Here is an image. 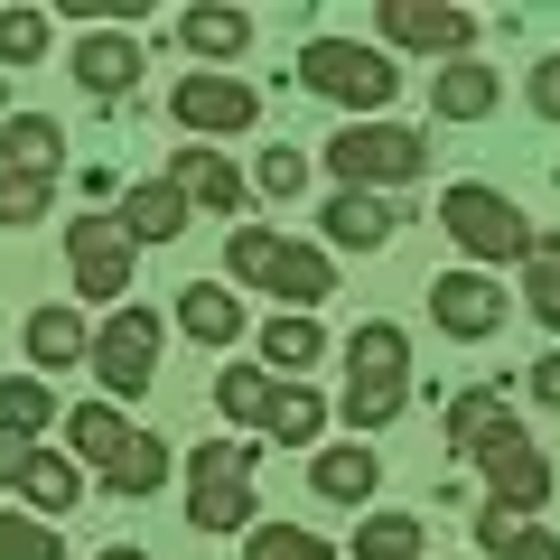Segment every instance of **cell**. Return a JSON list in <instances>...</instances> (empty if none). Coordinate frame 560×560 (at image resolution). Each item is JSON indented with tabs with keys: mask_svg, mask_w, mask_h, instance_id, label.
<instances>
[{
	"mask_svg": "<svg viewBox=\"0 0 560 560\" xmlns=\"http://www.w3.org/2000/svg\"><path fill=\"white\" fill-rule=\"evenodd\" d=\"M253 187H261V197H271V206H290V197H300V187H308V160H300V150H261Z\"/></svg>",
	"mask_w": 560,
	"mask_h": 560,
	"instance_id": "cell-38",
	"label": "cell"
},
{
	"mask_svg": "<svg viewBox=\"0 0 560 560\" xmlns=\"http://www.w3.org/2000/svg\"><path fill=\"white\" fill-rule=\"evenodd\" d=\"M477 477H486V504H504V514H541L551 504V458L533 448V430H523L514 411L495 420V430H477Z\"/></svg>",
	"mask_w": 560,
	"mask_h": 560,
	"instance_id": "cell-6",
	"label": "cell"
},
{
	"mask_svg": "<svg viewBox=\"0 0 560 560\" xmlns=\"http://www.w3.org/2000/svg\"><path fill=\"white\" fill-rule=\"evenodd\" d=\"M178 38H187V57H197V66H234L243 47H253V20H243V10H187Z\"/></svg>",
	"mask_w": 560,
	"mask_h": 560,
	"instance_id": "cell-23",
	"label": "cell"
},
{
	"mask_svg": "<svg viewBox=\"0 0 560 560\" xmlns=\"http://www.w3.org/2000/svg\"><path fill=\"white\" fill-rule=\"evenodd\" d=\"M160 346H168L160 308H140V300H121L113 318L94 327V355H84V374H94L103 393H150V383H160Z\"/></svg>",
	"mask_w": 560,
	"mask_h": 560,
	"instance_id": "cell-7",
	"label": "cell"
},
{
	"mask_svg": "<svg viewBox=\"0 0 560 560\" xmlns=\"http://www.w3.org/2000/svg\"><path fill=\"white\" fill-rule=\"evenodd\" d=\"M308 486H318L327 504H374V486H383V458L374 448H318V458H308Z\"/></svg>",
	"mask_w": 560,
	"mask_h": 560,
	"instance_id": "cell-20",
	"label": "cell"
},
{
	"mask_svg": "<svg viewBox=\"0 0 560 560\" xmlns=\"http://www.w3.org/2000/svg\"><path fill=\"white\" fill-rule=\"evenodd\" d=\"M327 168H337V187L393 197V187L430 178V140H420V131H401V121H346V131L327 140Z\"/></svg>",
	"mask_w": 560,
	"mask_h": 560,
	"instance_id": "cell-4",
	"label": "cell"
},
{
	"mask_svg": "<svg viewBox=\"0 0 560 560\" xmlns=\"http://www.w3.org/2000/svg\"><path fill=\"white\" fill-rule=\"evenodd\" d=\"M300 84L327 94L346 121H374L383 103L401 94V66L383 57V47H364V38H308L300 47Z\"/></svg>",
	"mask_w": 560,
	"mask_h": 560,
	"instance_id": "cell-3",
	"label": "cell"
},
{
	"mask_svg": "<svg viewBox=\"0 0 560 560\" xmlns=\"http://www.w3.org/2000/svg\"><path fill=\"white\" fill-rule=\"evenodd\" d=\"M28 458H38V440H0V486H20Z\"/></svg>",
	"mask_w": 560,
	"mask_h": 560,
	"instance_id": "cell-43",
	"label": "cell"
},
{
	"mask_svg": "<svg viewBox=\"0 0 560 560\" xmlns=\"http://www.w3.org/2000/svg\"><path fill=\"white\" fill-rule=\"evenodd\" d=\"M0 150H10V168H38V178H57V160H66V131H57V113H10Z\"/></svg>",
	"mask_w": 560,
	"mask_h": 560,
	"instance_id": "cell-27",
	"label": "cell"
},
{
	"mask_svg": "<svg viewBox=\"0 0 560 560\" xmlns=\"http://www.w3.org/2000/svg\"><path fill=\"white\" fill-rule=\"evenodd\" d=\"M495 103H504V75H495V66H477V57H458V66L430 75V113H440V121H486Z\"/></svg>",
	"mask_w": 560,
	"mask_h": 560,
	"instance_id": "cell-16",
	"label": "cell"
},
{
	"mask_svg": "<svg viewBox=\"0 0 560 560\" xmlns=\"http://www.w3.org/2000/svg\"><path fill=\"white\" fill-rule=\"evenodd\" d=\"M243 560H337V541L300 533V523H253L243 533Z\"/></svg>",
	"mask_w": 560,
	"mask_h": 560,
	"instance_id": "cell-34",
	"label": "cell"
},
{
	"mask_svg": "<svg viewBox=\"0 0 560 560\" xmlns=\"http://www.w3.org/2000/svg\"><path fill=\"white\" fill-rule=\"evenodd\" d=\"M253 467H261L253 440H206V448H187V523H197V533H253V523H261Z\"/></svg>",
	"mask_w": 560,
	"mask_h": 560,
	"instance_id": "cell-2",
	"label": "cell"
},
{
	"mask_svg": "<svg viewBox=\"0 0 560 560\" xmlns=\"http://www.w3.org/2000/svg\"><path fill=\"white\" fill-rule=\"evenodd\" d=\"M430 318H440L458 346H486V337L504 327V280H486V271H440V280H430Z\"/></svg>",
	"mask_w": 560,
	"mask_h": 560,
	"instance_id": "cell-11",
	"label": "cell"
},
{
	"mask_svg": "<svg viewBox=\"0 0 560 560\" xmlns=\"http://www.w3.org/2000/svg\"><path fill=\"white\" fill-rule=\"evenodd\" d=\"M318 355H327V327H318V318H300V308H280V318H261V374L300 383V374H308Z\"/></svg>",
	"mask_w": 560,
	"mask_h": 560,
	"instance_id": "cell-19",
	"label": "cell"
},
{
	"mask_svg": "<svg viewBox=\"0 0 560 560\" xmlns=\"http://www.w3.org/2000/svg\"><path fill=\"white\" fill-rule=\"evenodd\" d=\"M504 560H560V533H541V523H523V533H514V551H504Z\"/></svg>",
	"mask_w": 560,
	"mask_h": 560,
	"instance_id": "cell-42",
	"label": "cell"
},
{
	"mask_svg": "<svg viewBox=\"0 0 560 560\" xmlns=\"http://www.w3.org/2000/svg\"><path fill=\"white\" fill-rule=\"evenodd\" d=\"M168 113H178L187 140H234V131H253V121H261V94L243 75H178Z\"/></svg>",
	"mask_w": 560,
	"mask_h": 560,
	"instance_id": "cell-9",
	"label": "cell"
},
{
	"mask_svg": "<svg viewBox=\"0 0 560 560\" xmlns=\"http://www.w3.org/2000/svg\"><path fill=\"white\" fill-rule=\"evenodd\" d=\"M103 486H113L121 504H140V495H160V486H168V440H150V430H131V448H121V458L103 467Z\"/></svg>",
	"mask_w": 560,
	"mask_h": 560,
	"instance_id": "cell-25",
	"label": "cell"
},
{
	"mask_svg": "<svg viewBox=\"0 0 560 560\" xmlns=\"http://www.w3.org/2000/svg\"><path fill=\"white\" fill-rule=\"evenodd\" d=\"M346 383H411V337L393 318H364L346 337Z\"/></svg>",
	"mask_w": 560,
	"mask_h": 560,
	"instance_id": "cell-18",
	"label": "cell"
},
{
	"mask_svg": "<svg viewBox=\"0 0 560 560\" xmlns=\"http://www.w3.org/2000/svg\"><path fill=\"white\" fill-rule=\"evenodd\" d=\"M75 84L94 103H121L140 84V38H131V28H84V38H75Z\"/></svg>",
	"mask_w": 560,
	"mask_h": 560,
	"instance_id": "cell-12",
	"label": "cell"
},
{
	"mask_svg": "<svg viewBox=\"0 0 560 560\" xmlns=\"http://www.w3.org/2000/svg\"><path fill=\"white\" fill-rule=\"evenodd\" d=\"M47 38H57V20H47V10H0V66H38Z\"/></svg>",
	"mask_w": 560,
	"mask_h": 560,
	"instance_id": "cell-36",
	"label": "cell"
},
{
	"mask_svg": "<svg viewBox=\"0 0 560 560\" xmlns=\"http://www.w3.org/2000/svg\"><path fill=\"white\" fill-rule=\"evenodd\" d=\"M514 533H523V514H504V504H477V551H486V560L514 551Z\"/></svg>",
	"mask_w": 560,
	"mask_h": 560,
	"instance_id": "cell-39",
	"label": "cell"
},
{
	"mask_svg": "<svg viewBox=\"0 0 560 560\" xmlns=\"http://www.w3.org/2000/svg\"><path fill=\"white\" fill-rule=\"evenodd\" d=\"M318 224H327V243H337V253H383V243H393V224H401V206H393V197H364V187H337Z\"/></svg>",
	"mask_w": 560,
	"mask_h": 560,
	"instance_id": "cell-14",
	"label": "cell"
},
{
	"mask_svg": "<svg viewBox=\"0 0 560 560\" xmlns=\"http://www.w3.org/2000/svg\"><path fill=\"white\" fill-rule=\"evenodd\" d=\"M401 411H411V383H346V393H337L346 430H393Z\"/></svg>",
	"mask_w": 560,
	"mask_h": 560,
	"instance_id": "cell-30",
	"label": "cell"
},
{
	"mask_svg": "<svg viewBox=\"0 0 560 560\" xmlns=\"http://www.w3.org/2000/svg\"><path fill=\"white\" fill-rule=\"evenodd\" d=\"M0 560H66V523H38L20 504H0Z\"/></svg>",
	"mask_w": 560,
	"mask_h": 560,
	"instance_id": "cell-33",
	"label": "cell"
},
{
	"mask_svg": "<svg viewBox=\"0 0 560 560\" xmlns=\"http://www.w3.org/2000/svg\"><path fill=\"white\" fill-rule=\"evenodd\" d=\"M113 224H121L131 243H178L187 224H197V206H187L168 178H150V187H131V197H121V215H113Z\"/></svg>",
	"mask_w": 560,
	"mask_h": 560,
	"instance_id": "cell-17",
	"label": "cell"
},
{
	"mask_svg": "<svg viewBox=\"0 0 560 560\" xmlns=\"http://www.w3.org/2000/svg\"><path fill=\"white\" fill-rule=\"evenodd\" d=\"M47 206H57V178H38V168H0V224H38Z\"/></svg>",
	"mask_w": 560,
	"mask_h": 560,
	"instance_id": "cell-37",
	"label": "cell"
},
{
	"mask_svg": "<svg viewBox=\"0 0 560 560\" xmlns=\"http://www.w3.org/2000/svg\"><path fill=\"white\" fill-rule=\"evenodd\" d=\"M374 28H383V57H393V47H411V57L458 66L467 47H477V20H467V10H448V0H383Z\"/></svg>",
	"mask_w": 560,
	"mask_h": 560,
	"instance_id": "cell-8",
	"label": "cell"
},
{
	"mask_svg": "<svg viewBox=\"0 0 560 560\" xmlns=\"http://www.w3.org/2000/svg\"><path fill=\"white\" fill-rule=\"evenodd\" d=\"M318 430H327V401L308 393V383H280L271 411H261V440L271 448H318Z\"/></svg>",
	"mask_w": 560,
	"mask_h": 560,
	"instance_id": "cell-22",
	"label": "cell"
},
{
	"mask_svg": "<svg viewBox=\"0 0 560 560\" xmlns=\"http://www.w3.org/2000/svg\"><path fill=\"white\" fill-rule=\"evenodd\" d=\"M168 187H178L187 206H206V215H224V224H234V215H243V197H253V187L234 178V160H224V150H206V140L168 160Z\"/></svg>",
	"mask_w": 560,
	"mask_h": 560,
	"instance_id": "cell-13",
	"label": "cell"
},
{
	"mask_svg": "<svg viewBox=\"0 0 560 560\" xmlns=\"http://www.w3.org/2000/svg\"><path fill=\"white\" fill-rule=\"evenodd\" d=\"M178 327L197 346H234L243 337V300L224 290V280H187V290H178Z\"/></svg>",
	"mask_w": 560,
	"mask_h": 560,
	"instance_id": "cell-21",
	"label": "cell"
},
{
	"mask_svg": "<svg viewBox=\"0 0 560 560\" xmlns=\"http://www.w3.org/2000/svg\"><path fill=\"white\" fill-rule=\"evenodd\" d=\"M20 495H28V514H38V523H66V514H75V495H84V477H75V458L38 448L28 477H20Z\"/></svg>",
	"mask_w": 560,
	"mask_h": 560,
	"instance_id": "cell-24",
	"label": "cell"
},
{
	"mask_svg": "<svg viewBox=\"0 0 560 560\" xmlns=\"http://www.w3.org/2000/svg\"><path fill=\"white\" fill-rule=\"evenodd\" d=\"M66 261H75V300H121L140 243L121 234L113 215H75V224H66Z\"/></svg>",
	"mask_w": 560,
	"mask_h": 560,
	"instance_id": "cell-10",
	"label": "cell"
},
{
	"mask_svg": "<svg viewBox=\"0 0 560 560\" xmlns=\"http://www.w3.org/2000/svg\"><path fill=\"white\" fill-rule=\"evenodd\" d=\"M355 560H430V533H420V514H364Z\"/></svg>",
	"mask_w": 560,
	"mask_h": 560,
	"instance_id": "cell-29",
	"label": "cell"
},
{
	"mask_svg": "<svg viewBox=\"0 0 560 560\" xmlns=\"http://www.w3.org/2000/svg\"><path fill=\"white\" fill-rule=\"evenodd\" d=\"M224 261H234V280H253V290H271V300H290L308 318L318 300H337V261L318 253V243H280L271 224H234L224 234Z\"/></svg>",
	"mask_w": 560,
	"mask_h": 560,
	"instance_id": "cell-1",
	"label": "cell"
},
{
	"mask_svg": "<svg viewBox=\"0 0 560 560\" xmlns=\"http://www.w3.org/2000/svg\"><path fill=\"white\" fill-rule=\"evenodd\" d=\"M66 448L94 458V467H113L121 448H131V420H121L113 401H84V411H66Z\"/></svg>",
	"mask_w": 560,
	"mask_h": 560,
	"instance_id": "cell-26",
	"label": "cell"
},
{
	"mask_svg": "<svg viewBox=\"0 0 560 560\" xmlns=\"http://www.w3.org/2000/svg\"><path fill=\"white\" fill-rule=\"evenodd\" d=\"M103 560H150V551H131V541H113V551H103Z\"/></svg>",
	"mask_w": 560,
	"mask_h": 560,
	"instance_id": "cell-44",
	"label": "cell"
},
{
	"mask_svg": "<svg viewBox=\"0 0 560 560\" xmlns=\"http://www.w3.org/2000/svg\"><path fill=\"white\" fill-rule=\"evenodd\" d=\"M495 420H504V383H477V393H458V401H448V448L467 458V448H477V430H495Z\"/></svg>",
	"mask_w": 560,
	"mask_h": 560,
	"instance_id": "cell-35",
	"label": "cell"
},
{
	"mask_svg": "<svg viewBox=\"0 0 560 560\" xmlns=\"http://www.w3.org/2000/svg\"><path fill=\"white\" fill-rule=\"evenodd\" d=\"M20 346H28V374L47 383V374H75V364L94 355V327H84L75 308L57 300V308H38V318H28V337H20Z\"/></svg>",
	"mask_w": 560,
	"mask_h": 560,
	"instance_id": "cell-15",
	"label": "cell"
},
{
	"mask_svg": "<svg viewBox=\"0 0 560 560\" xmlns=\"http://www.w3.org/2000/svg\"><path fill=\"white\" fill-rule=\"evenodd\" d=\"M47 420H57V393L38 374H0V440H38Z\"/></svg>",
	"mask_w": 560,
	"mask_h": 560,
	"instance_id": "cell-28",
	"label": "cell"
},
{
	"mask_svg": "<svg viewBox=\"0 0 560 560\" xmlns=\"http://www.w3.org/2000/svg\"><path fill=\"white\" fill-rule=\"evenodd\" d=\"M440 224H448V243H458L467 261H523V253H533L523 206L504 197V187H477V178H458V187L440 197Z\"/></svg>",
	"mask_w": 560,
	"mask_h": 560,
	"instance_id": "cell-5",
	"label": "cell"
},
{
	"mask_svg": "<svg viewBox=\"0 0 560 560\" xmlns=\"http://www.w3.org/2000/svg\"><path fill=\"white\" fill-rule=\"evenodd\" d=\"M523 308L560 327V234H533V253H523Z\"/></svg>",
	"mask_w": 560,
	"mask_h": 560,
	"instance_id": "cell-32",
	"label": "cell"
},
{
	"mask_svg": "<svg viewBox=\"0 0 560 560\" xmlns=\"http://www.w3.org/2000/svg\"><path fill=\"white\" fill-rule=\"evenodd\" d=\"M523 383H533V401H541V411H560V346H551V355H541Z\"/></svg>",
	"mask_w": 560,
	"mask_h": 560,
	"instance_id": "cell-41",
	"label": "cell"
},
{
	"mask_svg": "<svg viewBox=\"0 0 560 560\" xmlns=\"http://www.w3.org/2000/svg\"><path fill=\"white\" fill-rule=\"evenodd\" d=\"M533 113H541V121H560V57H541V66H533Z\"/></svg>",
	"mask_w": 560,
	"mask_h": 560,
	"instance_id": "cell-40",
	"label": "cell"
},
{
	"mask_svg": "<svg viewBox=\"0 0 560 560\" xmlns=\"http://www.w3.org/2000/svg\"><path fill=\"white\" fill-rule=\"evenodd\" d=\"M271 393H280V383L261 374V364H224V374H215V411H224V420H243V430H261Z\"/></svg>",
	"mask_w": 560,
	"mask_h": 560,
	"instance_id": "cell-31",
	"label": "cell"
}]
</instances>
